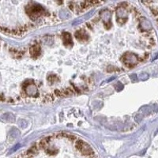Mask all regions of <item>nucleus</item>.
Listing matches in <instances>:
<instances>
[{
	"label": "nucleus",
	"mask_w": 158,
	"mask_h": 158,
	"mask_svg": "<svg viewBox=\"0 0 158 158\" xmlns=\"http://www.w3.org/2000/svg\"><path fill=\"white\" fill-rule=\"evenodd\" d=\"M142 119V114H138L136 115V117H135V120L138 122V123H140Z\"/></svg>",
	"instance_id": "obj_15"
},
{
	"label": "nucleus",
	"mask_w": 158,
	"mask_h": 158,
	"mask_svg": "<svg viewBox=\"0 0 158 158\" xmlns=\"http://www.w3.org/2000/svg\"><path fill=\"white\" fill-rule=\"evenodd\" d=\"M139 78H140L142 81H145L149 78V74L147 73H142L139 75Z\"/></svg>",
	"instance_id": "obj_13"
},
{
	"label": "nucleus",
	"mask_w": 158,
	"mask_h": 158,
	"mask_svg": "<svg viewBox=\"0 0 158 158\" xmlns=\"http://www.w3.org/2000/svg\"><path fill=\"white\" fill-rule=\"evenodd\" d=\"M100 16L102 19L105 21V23H109L111 19V13L108 10H104L100 14Z\"/></svg>",
	"instance_id": "obj_7"
},
{
	"label": "nucleus",
	"mask_w": 158,
	"mask_h": 158,
	"mask_svg": "<svg viewBox=\"0 0 158 158\" xmlns=\"http://www.w3.org/2000/svg\"><path fill=\"white\" fill-rule=\"evenodd\" d=\"M123 61L127 66H134L138 62V57L133 53L127 52V53L124 55Z\"/></svg>",
	"instance_id": "obj_2"
},
{
	"label": "nucleus",
	"mask_w": 158,
	"mask_h": 158,
	"mask_svg": "<svg viewBox=\"0 0 158 158\" xmlns=\"http://www.w3.org/2000/svg\"><path fill=\"white\" fill-rule=\"evenodd\" d=\"M44 8L39 5H32L27 7V12L29 15L31 19L35 20L37 17H39L40 15L44 13Z\"/></svg>",
	"instance_id": "obj_1"
},
{
	"label": "nucleus",
	"mask_w": 158,
	"mask_h": 158,
	"mask_svg": "<svg viewBox=\"0 0 158 158\" xmlns=\"http://www.w3.org/2000/svg\"><path fill=\"white\" fill-rule=\"evenodd\" d=\"M140 26L142 29L145 30V31H148V30L151 29V28H152L151 23H150L146 18H142L140 21Z\"/></svg>",
	"instance_id": "obj_4"
},
{
	"label": "nucleus",
	"mask_w": 158,
	"mask_h": 158,
	"mask_svg": "<svg viewBox=\"0 0 158 158\" xmlns=\"http://www.w3.org/2000/svg\"><path fill=\"white\" fill-rule=\"evenodd\" d=\"M115 87L116 88V89L119 90V91H120V90H122L123 89V85L121 84V83H119V82H118V84L117 85H115Z\"/></svg>",
	"instance_id": "obj_14"
},
{
	"label": "nucleus",
	"mask_w": 158,
	"mask_h": 158,
	"mask_svg": "<svg viewBox=\"0 0 158 158\" xmlns=\"http://www.w3.org/2000/svg\"><path fill=\"white\" fill-rule=\"evenodd\" d=\"M25 91L26 93L28 94V95L33 96V95H36V94L37 89H36V85L33 83H28L25 87Z\"/></svg>",
	"instance_id": "obj_3"
},
{
	"label": "nucleus",
	"mask_w": 158,
	"mask_h": 158,
	"mask_svg": "<svg viewBox=\"0 0 158 158\" xmlns=\"http://www.w3.org/2000/svg\"><path fill=\"white\" fill-rule=\"evenodd\" d=\"M75 36H76V38L80 40H87V34H86V32L83 30H81V31H78L76 33H75Z\"/></svg>",
	"instance_id": "obj_6"
},
{
	"label": "nucleus",
	"mask_w": 158,
	"mask_h": 158,
	"mask_svg": "<svg viewBox=\"0 0 158 158\" xmlns=\"http://www.w3.org/2000/svg\"><path fill=\"white\" fill-rule=\"evenodd\" d=\"M19 147H20V145H19V144H17V145H15L14 147L10 150V153H13V152H14V151H16V150H17L18 148H19Z\"/></svg>",
	"instance_id": "obj_17"
},
{
	"label": "nucleus",
	"mask_w": 158,
	"mask_h": 158,
	"mask_svg": "<svg viewBox=\"0 0 158 158\" xmlns=\"http://www.w3.org/2000/svg\"><path fill=\"white\" fill-rule=\"evenodd\" d=\"M30 53H31V55H32V56H37V55H39L40 53V50L39 46H37V45H35V46H33V47L31 48Z\"/></svg>",
	"instance_id": "obj_11"
},
{
	"label": "nucleus",
	"mask_w": 158,
	"mask_h": 158,
	"mask_svg": "<svg viewBox=\"0 0 158 158\" xmlns=\"http://www.w3.org/2000/svg\"><path fill=\"white\" fill-rule=\"evenodd\" d=\"M1 119L3 120V121L13 123L15 120V116L12 113H10V112H7V113L3 114L1 116Z\"/></svg>",
	"instance_id": "obj_5"
},
{
	"label": "nucleus",
	"mask_w": 158,
	"mask_h": 158,
	"mask_svg": "<svg viewBox=\"0 0 158 158\" xmlns=\"http://www.w3.org/2000/svg\"><path fill=\"white\" fill-rule=\"evenodd\" d=\"M130 79H131V81H137V79H138V78H137V75L136 74H132V75H130Z\"/></svg>",
	"instance_id": "obj_16"
},
{
	"label": "nucleus",
	"mask_w": 158,
	"mask_h": 158,
	"mask_svg": "<svg viewBox=\"0 0 158 158\" xmlns=\"http://www.w3.org/2000/svg\"><path fill=\"white\" fill-rule=\"evenodd\" d=\"M60 16H61V17H63V18H66V17H68V14H67V13H66V12L63 11V13L60 14Z\"/></svg>",
	"instance_id": "obj_18"
},
{
	"label": "nucleus",
	"mask_w": 158,
	"mask_h": 158,
	"mask_svg": "<svg viewBox=\"0 0 158 158\" xmlns=\"http://www.w3.org/2000/svg\"><path fill=\"white\" fill-rule=\"evenodd\" d=\"M63 42H64L65 45H69L73 44L72 38H71V36L69 32L63 33Z\"/></svg>",
	"instance_id": "obj_9"
},
{
	"label": "nucleus",
	"mask_w": 158,
	"mask_h": 158,
	"mask_svg": "<svg viewBox=\"0 0 158 158\" xmlns=\"http://www.w3.org/2000/svg\"><path fill=\"white\" fill-rule=\"evenodd\" d=\"M19 135H20V131L16 128H13V129H11L10 131L9 137H10V139H11V140H14V139H16L18 136H19Z\"/></svg>",
	"instance_id": "obj_8"
},
{
	"label": "nucleus",
	"mask_w": 158,
	"mask_h": 158,
	"mask_svg": "<svg viewBox=\"0 0 158 158\" xmlns=\"http://www.w3.org/2000/svg\"><path fill=\"white\" fill-rule=\"evenodd\" d=\"M93 14V11H90V12H89V14L85 16V19H88V18H89L90 17L92 16Z\"/></svg>",
	"instance_id": "obj_19"
},
{
	"label": "nucleus",
	"mask_w": 158,
	"mask_h": 158,
	"mask_svg": "<svg viewBox=\"0 0 158 158\" xmlns=\"http://www.w3.org/2000/svg\"><path fill=\"white\" fill-rule=\"evenodd\" d=\"M117 17H118V21L120 20V19H124V17H126V14L125 12V10H124L123 8L122 7H119V8L117 10Z\"/></svg>",
	"instance_id": "obj_10"
},
{
	"label": "nucleus",
	"mask_w": 158,
	"mask_h": 158,
	"mask_svg": "<svg viewBox=\"0 0 158 158\" xmlns=\"http://www.w3.org/2000/svg\"><path fill=\"white\" fill-rule=\"evenodd\" d=\"M18 125L21 126V128H25L26 126H28V122L25 119H20L18 121Z\"/></svg>",
	"instance_id": "obj_12"
}]
</instances>
